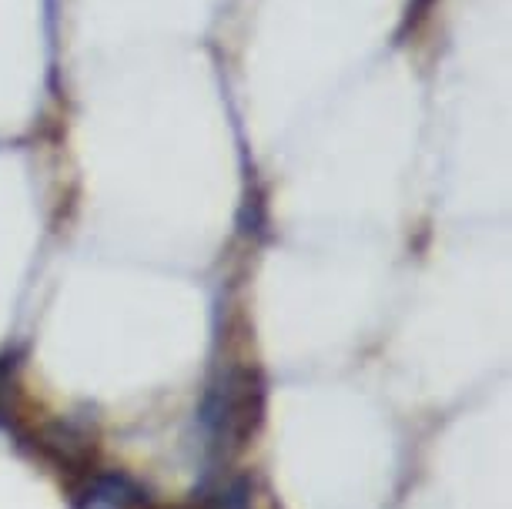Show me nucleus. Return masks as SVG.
<instances>
[{
  "instance_id": "nucleus-3",
  "label": "nucleus",
  "mask_w": 512,
  "mask_h": 509,
  "mask_svg": "<svg viewBox=\"0 0 512 509\" xmlns=\"http://www.w3.org/2000/svg\"><path fill=\"white\" fill-rule=\"evenodd\" d=\"M71 509H171L154 503L151 493L138 479L121 473V469H91L71 483Z\"/></svg>"
},
{
  "instance_id": "nucleus-2",
  "label": "nucleus",
  "mask_w": 512,
  "mask_h": 509,
  "mask_svg": "<svg viewBox=\"0 0 512 509\" xmlns=\"http://www.w3.org/2000/svg\"><path fill=\"white\" fill-rule=\"evenodd\" d=\"M17 446H27L41 463L61 469L77 483L81 476H88L91 469H98V429L88 419L77 416H57L44 419L37 426H27L17 432Z\"/></svg>"
},
{
  "instance_id": "nucleus-1",
  "label": "nucleus",
  "mask_w": 512,
  "mask_h": 509,
  "mask_svg": "<svg viewBox=\"0 0 512 509\" xmlns=\"http://www.w3.org/2000/svg\"><path fill=\"white\" fill-rule=\"evenodd\" d=\"M265 376L255 362L228 359L211 369L198 402V426L205 436L211 469H228L235 456L255 443L265 422Z\"/></svg>"
}]
</instances>
